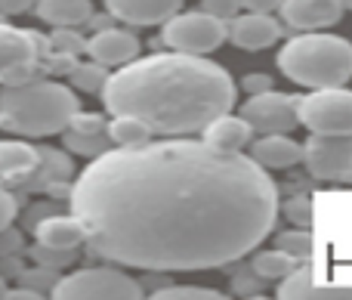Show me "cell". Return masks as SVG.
Here are the masks:
<instances>
[{
	"label": "cell",
	"mask_w": 352,
	"mask_h": 300,
	"mask_svg": "<svg viewBox=\"0 0 352 300\" xmlns=\"http://www.w3.org/2000/svg\"><path fill=\"white\" fill-rule=\"evenodd\" d=\"M281 22L266 12H244L226 22V37L241 50H266L281 41Z\"/></svg>",
	"instance_id": "11"
},
{
	"label": "cell",
	"mask_w": 352,
	"mask_h": 300,
	"mask_svg": "<svg viewBox=\"0 0 352 300\" xmlns=\"http://www.w3.org/2000/svg\"><path fill=\"white\" fill-rule=\"evenodd\" d=\"M303 161L316 180L352 183V136L312 133L303 146Z\"/></svg>",
	"instance_id": "10"
},
{
	"label": "cell",
	"mask_w": 352,
	"mask_h": 300,
	"mask_svg": "<svg viewBox=\"0 0 352 300\" xmlns=\"http://www.w3.org/2000/svg\"><path fill=\"white\" fill-rule=\"evenodd\" d=\"M285 217L297 226H306L312 223V202L306 195H297V198H287L285 202Z\"/></svg>",
	"instance_id": "28"
},
{
	"label": "cell",
	"mask_w": 352,
	"mask_h": 300,
	"mask_svg": "<svg viewBox=\"0 0 352 300\" xmlns=\"http://www.w3.org/2000/svg\"><path fill=\"white\" fill-rule=\"evenodd\" d=\"M41 167V149L22 140H0V180H25Z\"/></svg>",
	"instance_id": "18"
},
{
	"label": "cell",
	"mask_w": 352,
	"mask_h": 300,
	"mask_svg": "<svg viewBox=\"0 0 352 300\" xmlns=\"http://www.w3.org/2000/svg\"><path fill=\"white\" fill-rule=\"evenodd\" d=\"M241 87H244V93H263V90H272V78L269 74H263V72H254V74H244V81H241Z\"/></svg>",
	"instance_id": "31"
},
{
	"label": "cell",
	"mask_w": 352,
	"mask_h": 300,
	"mask_svg": "<svg viewBox=\"0 0 352 300\" xmlns=\"http://www.w3.org/2000/svg\"><path fill=\"white\" fill-rule=\"evenodd\" d=\"M275 248H281L291 260H309L312 257V235L306 233L303 226L287 229V233H281L278 239H275Z\"/></svg>",
	"instance_id": "23"
},
{
	"label": "cell",
	"mask_w": 352,
	"mask_h": 300,
	"mask_svg": "<svg viewBox=\"0 0 352 300\" xmlns=\"http://www.w3.org/2000/svg\"><path fill=\"white\" fill-rule=\"evenodd\" d=\"M155 297H161V300H179V297H210V300H219V297H223V291L198 288V285H170V288H164V291L158 288V294H155Z\"/></svg>",
	"instance_id": "26"
},
{
	"label": "cell",
	"mask_w": 352,
	"mask_h": 300,
	"mask_svg": "<svg viewBox=\"0 0 352 300\" xmlns=\"http://www.w3.org/2000/svg\"><path fill=\"white\" fill-rule=\"evenodd\" d=\"M182 0H105V12L127 25H158L179 12Z\"/></svg>",
	"instance_id": "14"
},
{
	"label": "cell",
	"mask_w": 352,
	"mask_h": 300,
	"mask_svg": "<svg viewBox=\"0 0 352 300\" xmlns=\"http://www.w3.org/2000/svg\"><path fill=\"white\" fill-rule=\"evenodd\" d=\"M278 68L294 84L322 90L343 87L352 81V43L337 34H306L294 37L278 53Z\"/></svg>",
	"instance_id": "4"
},
{
	"label": "cell",
	"mask_w": 352,
	"mask_h": 300,
	"mask_svg": "<svg viewBox=\"0 0 352 300\" xmlns=\"http://www.w3.org/2000/svg\"><path fill=\"white\" fill-rule=\"evenodd\" d=\"M56 47V53H65V56H78V53H87V41L72 28H59L50 41Z\"/></svg>",
	"instance_id": "25"
},
{
	"label": "cell",
	"mask_w": 352,
	"mask_h": 300,
	"mask_svg": "<svg viewBox=\"0 0 352 300\" xmlns=\"http://www.w3.org/2000/svg\"><path fill=\"white\" fill-rule=\"evenodd\" d=\"M65 146L78 155H90V158H96V155H102L105 149H109V140H102V133H74V130H68Z\"/></svg>",
	"instance_id": "24"
},
{
	"label": "cell",
	"mask_w": 352,
	"mask_h": 300,
	"mask_svg": "<svg viewBox=\"0 0 352 300\" xmlns=\"http://www.w3.org/2000/svg\"><path fill=\"white\" fill-rule=\"evenodd\" d=\"M287 28L297 31H318L337 25L343 16L340 0H281L278 6Z\"/></svg>",
	"instance_id": "13"
},
{
	"label": "cell",
	"mask_w": 352,
	"mask_h": 300,
	"mask_svg": "<svg viewBox=\"0 0 352 300\" xmlns=\"http://www.w3.org/2000/svg\"><path fill=\"white\" fill-rule=\"evenodd\" d=\"M53 297H142V285L109 266H87L59 279Z\"/></svg>",
	"instance_id": "7"
},
{
	"label": "cell",
	"mask_w": 352,
	"mask_h": 300,
	"mask_svg": "<svg viewBox=\"0 0 352 300\" xmlns=\"http://www.w3.org/2000/svg\"><path fill=\"white\" fill-rule=\"evenodd\" d=\"M80 99L72 87L56 81H25L0 90V127L19 136L65 133Z\"/></svg>",
	"instance_id": "3"
},
{
	"label": "cell",
	"mask_w": 352,
	"mask_h": 300,
	"mask_svg": "<svg viewBox=\"0 0 352 300\" xmlns=\"http://www.w3.org/2000/svg\"><path fill=\"white\" fill-rule=\"evenodd\" d=\"M340 6L343 10H352V0H340Z\"/></svg>",
	"instance_id": "34"
},
{
	"label": "cell",
	"mask_w": 352,
	"mask_h": 300,
	"mask_svg": "<svg viewBox=\"0 0 352 300\" xmlns=\"http://www.w3.org/2000/svg\"><path fill=\"white\" fill-rule=\"evenodd\" d=\"M161 41H164L170 50H176V53L204 56L226 41V22L223 19H213L210 12H204V10L173 12V16L164 22Z\"/></svg>",
	"instance_id": "6"
},
{
	"label": "cell",
	"mask_w": 352,
	"mask_h": 300,
	"mask_svg": "<svg viewBox=\"0 0 352 300\" xmlns=\"http://www.w3.org/2000/svg\"><path fill=\"white\" fill-rule=\"evenodd\" d=\"M105 136L115 146L130 149V146H142V142L152 140V130L130 115H111V124H105Z\"/></svg>",
	"instance_id": "20"
},
{
	"label": "cell",
	"mask_w": 352,
	"mask_h": 300,
	"mask_svg": "<svg viewBox=\"0 0 352 300\" xmlns=\"http://www.w3.org/2000/svg\"><path fill=\"white\" fill-rule=\"evenodd\" d=\"M68 202L99 257L148 272L235 264L278 217V189L250 155L186 136L105 149Z\"/></svg>",
	"instance_id": "1"
},
{
	"label": "cell",
	"mask_w": 352,
	"mask_h": 300,
	"mask_svg": "<svg viewBox=\"0 0 352 300\" xmlns=\"http://www.w3.org/2000/svg\"><path fill=\"white\" fill-rule=\"evenodd\" d=\"M201 140H204L210 149L238 152V149H244L250 140H254V130H250V124L244 121L241 115H232V111H226V115L213 118V121L207 124L204 130H201Z\"/></svg>",
	"instance_id": "16"
},
{
	"label": "cell",
	"mask_w": 352,
	"mask_h": 300,
	"mask_svg": "<svg viewBox=\"0 0 352 300\" xmlns=\"http://www.w3.org/2000/svg\"><path fill=\"white\" fill-rule=\"evenodd\" d=\"M34 6V0H0V19L3 16H22Z\"/></svg>",
	"instance_id": "32"
},
{
	"label": "cell",
	"mask_w": 352,
	"mask_h": 300,
	"mask_svg": "<svg viewBox=\"0 0 352 300\" xmlns=\"http://www.w3.org/2000/svg\"><path fill=\"white\" fill-rule=\"evenodd\" d=\"M250 158L260 167L281 171V167H294L297 161H303V146L297 140H291L287 133H263V140L254 142Z\"/></svg>",
	"instance_id": "17"
},
{
	"label": "cell",
	"mask_w": 352,
	"mask_h": 300,
	"mask_svg": "<svg viewBox=\"0 0 352 300\" xmlns=\"http://www.w3.org/2000/svg\"><path fill=\"white\" fill-rule=\"evenodd\" d=\"M37 16L56 28H74L93 16L90 0H37Z\"/></svg>",
	"instance_id": "19"
},
{
	"label": "cell",
	"mask_w": 352,
	"mask_h": 300,
	"mask_svg": "<svg viewBox=\"0 0 352 300\" xmlns=\"http://www.w3.org/2000/svg\"><path fill=\"white\" fill-rule=\"evenodd\" d=\"M297 121L309 133L352 136V90L322 87L306 96H297Z\"/></svg>",
	"instance_id": "5"
},
{
	"label": "cell",
	"mask_w": 352,
	"mask_h": 300,
	"mask_svg": "<svg viewBox=\"0 0 352 300\" xmlns=\"http://www.w3.org/2000/svg\"><path fill=\"white\" fill-rule=\"evenodd\" d=\"M238 3H241L248 12H266V16H272V12L281 6V0H238Z\"/></svg>",
	"instance_id": "33"
},
{
	"label": "cell",
	"mask_w": 352,
	"mask_h": 300,
	"mask_svg": "<svg viewBox=\"0 0 352 300\" xmlns=\"http://www.w3.org/2000/svg\"><path fill=\"white\" fill-rule=\"evenodd\" d=\"M68 130L74 133H102L105 130V118L96 115V111H74L72 121H68Z\"/></svg>",
	"instance_id": "27"
},
{
	"label": "cell",
	"mask_w": 352,
	"mask_h": 300,
	"mask_svg": "<svg viewBox=\"0 0 352 300\" xmlns=\"http://www.w3.org/2000/svg\"><path fill=\"white\" fill-rule=\"evenodd\" d=\"M109 115H130L152 133H201L213 118L232 111L235 81L223 65L192 53L133 59L109 74L102 87Z\"/></svg>",
	"instance_id": "2"
},
{
	"label": "cell",
	"mask_w": 352,
	"mask_h": 300,
	"mask_svg": "<svg viewBox=\"0 0 352 300\" xmlns=\"http://www.w3.org/2000/svg\"><path fill=\"white\" fill-rule=\"evenodd\" d=\"M201 10L210 12L213 19H223V22H229L232 16H238L241 3H238V0H201Z\"/></svg>",
	"instance_id": "29"
},
{
	"label": "cell",
	"mask_w": 352,
	"mask_h": 300,
	"mask_svg": "<svg viewBox=\"0 0 352 300\" xmlns=\"http://www.w3.org/2000/svg\"><path fill=\"white\" fill-rule=\"evenodd\" d=\"M297 266V260H291L281 248H272V251H260L254 260H250V270H254L256 279H269V282H278L287 272Z\"/></svg>",
	"instance_id": "21"
},
{
	"label": "cell",
	"mask_w": 352,
	"mask_h": 300,
	"mask_svg": "<svg viewBox=\"0 0 352 300\" xmlns=\"http://www.w3.org/2000/svg\"><path fill=\"white\" fill-rule=\"evenodd\" d=\"M238 115L250 124L256 133H291L297 127V96H287L278 90L250 93L241 103Z\"/></svg>",
	"instance_id": "9"
},
{
	"label": "cell",
	"mask_w": 352,
	"mask_h": 300,
	"mask_svg": "<svg viewBox=\"0 0 352 300\" xmlns=\"http://www.w3.org/2000/svg\"><path fill=\"white\" fill-rule=\"evenodd\" d=\"M43 41L34 31H22L0 22V84H25L37 74Z\"/></svg>",
	"instance_id": "8"
},
{
	"label": "cell",
	"mask_w": 352,
	"mask_h": 300,
	"mask_svg": "<svg viewBox=\"0 0 352 300\" xmlns=\"http://www.w3.org/2000/svg\"><path fill=\"white\" fill-rule=\"evenodd\" d=\"M68 74H72V84L87 93H102L105 81H109V68L99 62H74Z\"/></svg>",
	"instance_id": "22"
},
{
	"label": "cell",
	"mask_w": 352,
	"mask_h": 300,
	"mask_svg": "<svg viewBox=\"0 0 352 300\" xmlns=\"http://www.w3.org/2000/svg\"><path fill=\"white\" fill-rule=\"evenodd\" d=\"M87 56L105 68H121L140 56V41H136L133 31L102 28L87 41Z\"/></svg>",
	"instance_id": "12"
},
{
	"label": "cell",
	"mask_w": 352,
	"mask_h": 300,
	"mask_svg": "<svg viewBox=\"0 0 352 300\" xmlns=\"http://www.w3.org/2000/svg\"><path fill=\"white\" fill-rule=\"evenodd\" d=\"M16 211H19L16 195H12V192H6L3 186H0V233H6V229H10V223L16 220Z\"/></svg>",
	"instance_id": "30"
},
{
	"label": "cell",
	"mask_w": 352,
	"mask_h": 300,
	"mask_svg": "<svg viewBox=\"0 0 352 300\" xmlns=\"http://www.w3.org/2000/svg\"><path fill=\"white\" fill-rule=\"evenodd\" d=\"M34 235L41 242V248H47V251H74L80 242H87L84 226H80V220L74 214L43 217L34 226Z\"/></svg>",
	"instance_id": "15"
}]
</instances>
